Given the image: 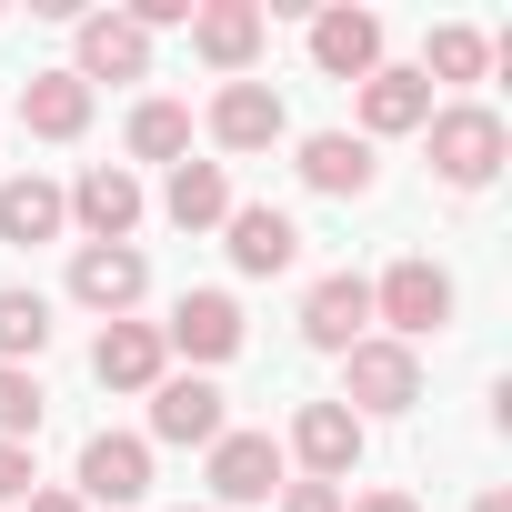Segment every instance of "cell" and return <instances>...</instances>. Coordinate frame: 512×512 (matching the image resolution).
<instances>
[{"mask_svg": "<svg viewBox=\"0 0 512 512\" xmlns=\"http://www.w3.org/2000/svg\"><path fill=\"white\" fill-rule=\"evenodd\" d=\"M422 131H432V171H442L452 191H482V181L512 161V131H502V111H482V101H442Z\"/></svg>", "mask_w": 512, "mask_h": 512, "instance_id": "cell-1", "label": "cell"}, {"mask_svg": "<svg viewBox=\"0 0 512 512\" xmlns=\"http://www.w3.org/2000/svg\"><path fill=\"white\" fill-rule=\"evenodd\" d=\"M412 402H422V352H412V342L372 332V342L342 352V412H352V422H362V412H412Z\"/></svg>", "mask_w": 512, "mask_h": 512, "instance_id": "cell-2", "label": "cell"}, {"mask_svg": "<svg viewBox=\"0 0 512 512\" xmlns=\"http://www.w3.org/2000/svg\"><path fill=\"white\" fill-rule=\"evenodd\" d=\"M372 322H392V342H422V332H442L452 322V272L442 262H392L382 282H372Z\"/></svg>", "mask_w": 512, "mask_h": 512, "instance_id": "cell-3", "label": "cell"}, {"mask_svg": "<svg viewBox=\"0 0 512 512\" xmlns=\"http://www.w3.org/2000/svg\"><path fill=\"white\" fill-rule=\"evenodd\" d=\"M151 292V262H141V241H81V262H71V302L101 312V322H131V302Z\"/></svg>", "mask_w": 512, "mask_h": 512, "instance_id": "cell-4", "label": "cell"}, {"mask_svg": "<svg viewBox=\"0 0 512 512\" xmlns=\"http://www.w3.org/2000/svg\"><path fill=\"white\" fill-rule=\"evenodd\" d=\"M262 41H272V11H262V0H201V11H191V51H201L221 81H251Z\"/></svg>", "mask_w": 512, "mask_h": 512, "instance_id": "cell-5", "label": "cell"}, {"mask_svg": "<svg viewBox=\"0 0 512 512\" xmlns=\"http://www.w3.org/2000/svg\"><path fill=\"white\" fill-rule=\"evenodd\" d=\"M272 492H282V442L272 432H221L211 442V512L272 502Z\"/></svg>", "mask_w": 512, "mask_h": 512, "instance_id": "cell-6", "label": "cell"}, {"mask_svg": "<svg viewBox=\"0 0 512 512\" xmlns=\"http://www.w3.org/2000/svg\"><path fill=\"white\" fill-rule=\"evenodd\" d=\"M302 342H312V352L372 342V282H362V272H322V282L302 292Z\"/></svg>", "mask_w": 512, "mask_h": 512, "instance_id": "cell-7", "label": "cell"}, {"mask_svg": "<svg viewBox=\"0 0 512 512\" xmlns=\"http://www.w3.org/2000/svg\"><path fill=\"white\" fill-rule=\"evenodd\" d=\"M231 422H221V392L201 372H161L151 382V442H181V452H211Z\"/></svg>", "mask_w": 512, "mask_h": 512, "instance_id": "cell-8", "label": "cell"}, {"mask_svg": "<svg viewBox=\"0 0 512 512\" xmlns=\"http://www.w3.org/2000/svg\"><path fill=\"white\" fill-rule=\"evenodd\" d=\"M231 272H251V282H272V272H292L302 262V221L292 211H272V201H231Z\"/></svg>", "mask_w": 512, "mask_h": 512, "instance_id": "cell-9", "label": "cell"}, {"mask_svg": "<svg viewBox=\"0 0 512 512\" xmlns=\"http://www.w3.org/2000/svg\"><path fill=\"white\" fill-rule=\"evenodd\" d=\"M161 352H181V362H231V352H241V302H231V292H181L171 322H161Z\"/></svg>", "mask_w": 512, "mask_h": 512, "instance_id": "cell-10", "label": "cell"}, {"mask_svg": "<svg viewBox=\"0 0 512 512\" xmlns=\"http://www.w3.org/2000/svg\"><path fill=\"white\" fill-rule=\"evenodd\" d=\"M141 492H151V442H141V432H91V442H81V502H111V512H121V502H141Z\"/></svg>", "mask_w": 512, "mask_h": 512, "instance_id": "cell-11", "label": "cell"}, {"mask_svg": "<svg viewBox=\"0 0 512 512\" xmlns=\"http://www.w3.org/2000/svg\"><path fill=\"white\" fill-rule=\"evenodd\" d=\"M282 131H292V111H282L272 81H221V101H211V141L221 151H272Z\"/></svg>", "mask_w": 512, "mask_h": 512, "instance_id": "cell-12", "label": "cell"}, {"mask_svg": "<svg viewBox=\"0 0 512 512\" xmlns=\"http://www.w3.org/2000/svg\"><path fill=\"white\" fill-rule=\"evenodd\" d=\"M312 61L332 71V81H372L382 71V11H312Z\"/></svg>", "mask_w": 512, "mask_h": 512, "instance_id": "cell-13", "label": "cell"}, {"mask_svg": "<svg viewBox=\"0 0 512 512\" xmlns=\"http://www.w3.org/2000/svg\"><path fill=\"white\" fill-rule=\"evenodd\" d=\"M91 372H101V392H151V382L171 372V352H161V322H101V342H91Z\"/></svg>", "mask_w": 512, "mask_h": 512, "instance_id": "cell-14", "label": "cell"}, {"mask_svg": "<svg viewBox=\"0 0 512 512\" xmlns=\"http://www.w3.org/2000/svg\"><path fill=\"white\" fill-rule=\"evenodd\" d=\"M292 462H302L312 482H342V472L362 462V422H352L342 402H302V412H292Z\"/></svg>", "mask_w": 512, "mask_h": 512, "instance_id": "cell-15", "label": "cell"}, {"mask_svg": "<svg viewBox=\"0 0 512 512\" xmlns=\"http://www.w3.org/2000/svg\"><path fill=\"white\" fill-rule=\"evenodd\" d=\"M151 71V41L131 31V11H81V61L71 81H141Z\"/></svg>", "mask_w": 512, "mask_h": 512, "instance_id": "cell-16", "label": "cell"}, {"mask_svg": "<svg viewBox=\"0 0 512 512\" xmlns=\"http://www.w3.org/2000/svg\"><path fill=\"white\" fill-rule=\"evenodd\" d=\"M71 221H81L91 241H131V231H141V181H131L121 161H91L81 191H71Z\"/></svg>", "mask_w": 512, "mask_h": 512, "instance_id": "cell-17", "label": "cell"}, {"mask_svg": "<svg viewBox=\"0 0 512 512\" xmlns=\"http://www.w3.org/2000/svg\"><path fill=\"white\" fill-rule=\"evenodd\" d=\"M21 131H31V141H81V131H91V81L31 71V81H21Z\"/></svg>", "mask_w": 512, "mask_h": 512, "instance_id": "cell-18", "label": "cell"}, {"mask_svg": "<svg viewBox=\"0 0 512 512\" xmlns=\"http://www.w3.org/2000/svg\"><path fill=\"white\" fill-rule=\"evenodd\" d=\"M372 171H382V161H372L362 131H312V141H302V181H312L322 201H362Z\"/></svg>", "mask_w": 512, "mask_h": 512, "instance_id": "cell-19", "label": "cell"}, {"mask_svg": "<svg viewBox=\"0 0 512 512\" xmlns=\"http://www.w3.org/2000/svg\"><path fill=\"white\" fill-rule=\"evenodd\" d=\"M422 121H432V81L382 61V71L362 81V141H392V131H422Z\"/></svg>", "mask_w": 512, "mask_h": 512, "instance_id": "cell-20", "label": "cell"}, {"mask_svg": "<svg viewBox=\"0 0 512 512\" xmlns=\"http://www.w3.org/2000/svg\"><path fill=\"white\" fill-rule=\"evenodd\" d=\"M61 221H71V191L61 181H41V171L31 181H0V241L31 251V241H61Z\"/></svg>", "mask_w": 512, "mask_h": 512, "instance_id": "cell-21", "label": "cell"}, {"mask_svg": "<svg viewBox=\"0 0 512 512\" xmlns=\"http://www.w3.org/2000/svg\"><path fill=\"white\" fill-rule=\"evenodd\" d=\"M161 211H171L181 231H221V221H231V171H221V161H171Z\"/></svg>", "mask_w": 512, "mask_h": 512, "instance_id": "cell-22", "label": "cell"}, {"mask_svg": "<svg viewBox=\"0 0 512 512\" xmlns=\"http://www.w3.org/2000/svg\"><path fill=\"white\" fill-rule=\"evenodd\" d=\"M41 342H51V302L41 292H21V282H0V362H41Z\"/></svg>", "mask_w": 512, "mask_h": 512, "instance_id": "cell-23", "label": "cell"}, {"mask_svg": "<svg viewBox=\"0 0 512 512\" xmlns=\"http://www.w3.org/2000/svg\"><path fill=\"white\" fill-rule=\"evenodd\" d=\"M131 161H191V111L181 101H141L131 111Z\"/></svg>", "mask_w": 512, "mask_h": 512, "instance_id": "cell-24", "label": "cell"}, {"mask_svg": "<svg viewBox=\"0 0 512 512\" xmlns=\"http://www.w3.org/2000/svg\"><path fill=\"white\" fill-rule=\"evenodd\" d=\"M482 61H492V41H482L472 21H442L432 51H422V81H482Z\"/></svg>", "mask_w": 512, "mask_h": 512, "instance_id": "cell-25", "label": "cell"}, {"mask_svg": "<svg viewBox=\"0 0 512 512\" xmlns=\"http://www.w3.org/2000/svg\"><path fill=\"white\" fill-rule=\"evenodd\" d=\"M41 432V382L21 362H0V442H31Z\"/></svg>", "mask_w": 512, "mask_h": 512, "instance_id": "cell-26", "label": "cell"}, {"mask_svg": "<svg viewBox=\"0 0 512 512\" xmlns=\"http://www.w3.org/2000/svg\"><path fill=\"white\" fill-rule=\"evenodd\" d=\"M31 482H41L31 472V442H0V502H31Z\"/></svg>", "mask_w": 512, "mask_h": 512, "instance_id": "cell-27", "label": "cell"}, {"mask_svg": "<svg viewBox=\"0 0 512 512\" xmlns=\"http://www.w3.org/2000/svg\"><path fill=\"white\" fill-rule=\"evenodd\" d=\"M282 512H342L332 482H282Z\"/></svg>", "mask_w": 512, "mask_h": 512, "instance_id": "cell-28", "label": "cell"}, {"mask_svg": "<svg viewBox=\"0 0 512 512\" xmlns=\"http://www.w3.org/2000/svg\"><path fill=\"white\" fill-rule=\"evenodd\" d=\"M352 512H422V502H412V492H362Z\"/></svg>", "mask_w": 512, "mask_h": 512, "instance_id": "cell-29", "label": "cell"}, {"mask_svg": "<svg viewBox=\"0 0 512 512\" xmlns=\"http://www.w3.org/2000/svg\"><path fill=\"white\" fill-rule=\"evenodd\" d=\"M31 512H91L81 492H31Z\"/></svg>", "mask_w": 512, "mask_h": 512, "instance_id": "cell-30", "label": "cell"}, {"mask_svg": "<svg viewBox=\"0 0 512 512\" xmlns=\"http://www.w3.org/2000/svg\"><path fill=\"white\" fill-rule=\"evenodd\" d=\"M472 512H512V492H482V502H472Z\"/></svg>", "mask_w": 512, "mask_h": 512, "instance_id": "cell-31", "label": "cell"}, {"mask_svg": "<svg viewBox=\"0 0 512 512\" xmlns=\"http://www.w3.org/2000/svg\"><path fill=\"white\" fill-rule=\"evenodd\" d=\"M201 512H211V502H201Z\"/></svg>", "mask_w": 512, "mask_h": 512, "instance_id": "cell-32", "label": "cell"}]
</instances>
